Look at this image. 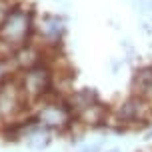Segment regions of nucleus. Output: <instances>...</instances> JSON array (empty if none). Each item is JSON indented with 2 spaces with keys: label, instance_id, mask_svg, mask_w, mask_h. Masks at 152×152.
<instances>
[{
  "label": "nucleus",
  "instance_id": "1",
  "mask_svg": "<svg viewBox=\"0 0 152 152\" xmlns=\"http://www.w3.org/2000/svg\"><path fill=\"white\" fill-rule=\"evenodd\" d=\"M16 80H18L28 102L46 98L50 94V90H52V72L44 64H36L32 68H26L24 74L20 78H16Z\"/></svg>",
  "mask_w": 152,
  "mask_h": 152
},
{
  "label": "nucleus",
  "instance_id": "2",
  "mask_svg": "<svg viewBox=\"0 0 152 152\" xmlns=\"http://www.w3.org/2000/svg\"><path fill=\"white\" fill-rule=\"evenodd\" d=\"M114 116L124 126H134L138 122H150L152 120V104H148L146 100H142L140 96L134 94L132 98L122 102Z\"/></svg>",
  "mask_w": 152,
  "mask_h": 152
},
{
  "label": "nucleus",
  "instance_id": "3",
  "mask_svg": "<svg viewBox=\"0 0 152 152\" xmlns=\"http://www.w3.org/2000/svg\"><path fill=\"white\" fill-rule=\"evenodd\" d=\"M38 120L48 128H66L74 120V112L68 102H46L38 112Z\"/></svg>",
  "mask_w": 152,
  "mask_h": 152
},
{
  "label": "nucleus",
  "instance_id": "4",
  "mask_svg": "<svg viewBox=\"0 0 152 152\" xmlns=\"http://www.w3.org/2000/svg\"><path fill=\"white\" fill-rule=\"evenodd\" d=\"M134 88H136V96H140L148 104H152V66L142 68L140 72H136Z\"/></svg>",
  "mask_w": 152,
  "mask_h": 152
}]
</instances>
